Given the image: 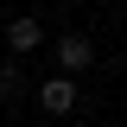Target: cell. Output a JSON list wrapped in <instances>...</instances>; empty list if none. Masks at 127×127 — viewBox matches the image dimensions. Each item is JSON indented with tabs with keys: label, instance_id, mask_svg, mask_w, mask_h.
Here are the masks:
<instances>
[{
	"label": "cell",
	"instance_id": "obj_3",
	"mask_svg": "<svg viewBox=\"0 0 127 127\" xmlns=\"http://www.w3.org/2000/svg\"><path fill=\"white\" fill-rule=\"evenodd\" d=\"M38 45H45V26H38V19H13V26H6V51H13V57H32Z\"/></svg>",
	"mask_w": 127,
	"mask_h": 127
},
{
	"label": "cell",
	"instance_id": "obj_4",
	"mask_svg": "<svg viewBox=\"0 0 127 127\" xmlns=\"http://www.w3.org/2000/svg\"><path fill=\"white\" fill-rule=\"evenodd\" d=\"M0 95H19V57L0 64Z\"/></svg>",
	"mask_w": 127,
	"mask_h": 127
},
{
	"label": "cell",
	"instance_id": "obj_2",
	"mask_svg": "<svg viewBox=\"0 0 127 127\" xmlns=\"http://www.w3.org/2000/svg\"><path fill=\"white\" fill-rule=\"evenodd\" d=\"M95 64V45L83 38V32H64L57 38V76H76V70H89Z\"/></svg>",
	"mask_w": 127,
	"mask_h": 127
},
{
	"label": "cell",
	"instance_id": "obj_1",
	"mask_svg": "<svg viewBox=\"0 0 127 127\" xmlns=\"http://www.w3.org/2000/svg\"><path fill=\"white\" fill-rule=\"evenodd\" d=\"M76 102H83V95H76V76H45V83H38V108L57 114V121L76 114Z\"/></svg>",
	"mask_w": 127,
	"mask_h": 127
}]
</instances>
